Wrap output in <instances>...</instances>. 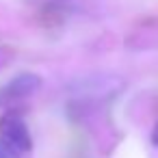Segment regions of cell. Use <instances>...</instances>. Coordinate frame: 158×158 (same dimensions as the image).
<instances>
[{
    "label": "cell",
    "instance_id": "1",
    "mask_svg": "<svg viewBox=\"0 0 158 158\" xmlns=\"http://www.w3.org/2000/svg\"><path fill=\"white\" fill-rule=\"evenodd\" d=\"M0 139L9 143L13 149H18L20 154H26L33 147V139L28 134L26 123L15 115H7L2 119V123H0Z\"/></svg>",
    "mask_w": 158,
    "mask_h": 158
},
{
    "label": "cell",
    "instance_id": "2",
    "mask_svg": "<svg viewBox=\"0 0 158 158\" xmlns=\"http://www.w3.org/2000/svg\"><path fill=\"white\" fill-rule=\"evenodd\" d=\"M39 85H41V80L35 74H22V76L13 78L7 87L0 89V106L18 102V100H22L26 95H33L39 89Z\"/></svg>",
    "mask_w": 158,
    "mask_h": 158
},
{
    "label": "cell",
    "instance_id": "3",
    "mask_svg": "<svg viewBox=\"0 0 158 158\" xmlns=\"http://www.w3.org/2000/svg\"><path fill=\"white\" fill-rule=\"evenodd\" d=\"M22 154L18 149H13L9 143H5L2 139H0V158H20Z\"/></svg>",
    "mask_w": 158,
    "mask_h": 158
}]
</instances>
